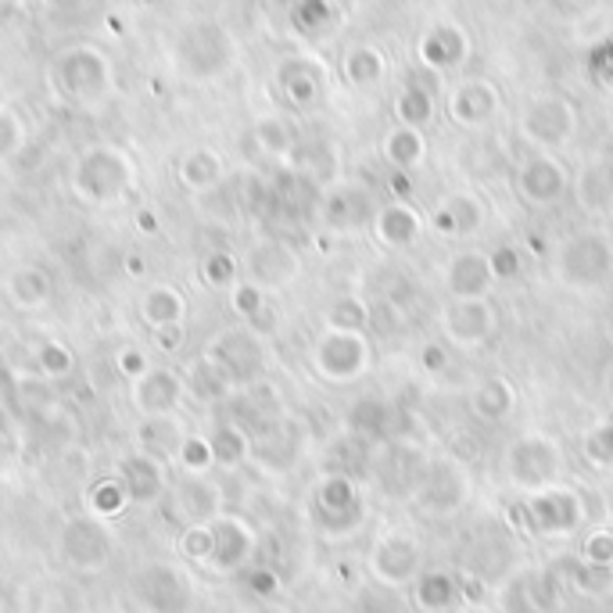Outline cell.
I'll list each match as a JSON object with an SVG mask.
<instances>
[{
	"label": "cell",
	"mask_w": 613,
	"mask_h": 613,
	"mask_svg": "<svg viewBox=\"0 0 613 613\" xmlns=\"http://www.w3.org/2000/svg\"><path fill=\"white\" fill-rule=\"evenodd\" d=\"M567 474V456L563 445L546 431H524L521 438L506 445V477L516 491L532 495L541 488L560 485Z\"/></svg>",
	"instance_id": "cell-1"
},
{
	"label": "cell",
	"mask_w": 613,
	"mask_h": 613,
	"mask_svg": "<svg viewBox=\"0 0 613 613\" xmlns=\"http://www.w3.org/2000/svg\"><path fill=\"white\" fill-rule=\"evenodd\" d=\"M613 277V241L599 230H582L560 244L557 280L571 291H599Z\"/></svg>",
	"instance_id": "cell-2"
},
{
	"label": "cell",
	"mask_w": 613,
	"mask_h": 613,
	"mask_svg": "<svg viewBox=\"0 0 613 613\" xmlns=\"http://www.w3.org/2000/svg\"><path fill=\"white\" fill-rule=\"evenodd\" d=\"M516 510H521L527 532H535L541 538L574 535L577 527L585 524V499L574 488L563 485V481H560V485H552V488L524 495Z\"/></svg>",
	"instance_id": "cell-3"
},
{
	"label": "cell",
	"mask_w": 613,
	"mask_h": 613,
	"mask_svg": "<svg viewBox=\"0 0 613 613\" xmlns=\"http://www.w3.org/2000/svg\"><path fill=\"white\" fill-rule=\"evenodd\" d=\"M423 571V541L406 527H387L370 546V574L387 588H412Z\"/></svg>",
	"instance_id": "cell-4"
},
{
	"label": "cell",
	"mask_w": 613,
	"mask_h": 613,
	"mask_svg": "<svg viewBox=\"0 0 613 613\" xmlns=\"http://www.w3.org/2000/svg\"><path fill=\"white\" fill-rule=\"evenodd\" d=\"M470 491H474V485H470L467 467L452 456H438V459H431L427 470H423V481L417 485V491H412V499H417L423 513L449 516V513L463 510Z\"/></svg>",
	"instance_id": "cell-5"
},
{
	"label": "cell",
	"mask_w": 613,
	"mask_h": 613,
	"mask_svg": "<svg viewBox=\"0 0 613 613\" xmlns=\"http://www.w3.org/2000/svg\"><path fill=\"white\" fill-rule=\"evenodd\" d=\"M577 133V108L563 93H541L521 115V137L538 151H557Z\"/></svg>",
	"instance_id": "cell-6"
},
{
	"label": "cell",
	"mask_w": 613,
	"mask_h": 613,
	"mask_svg": "<svg viewBox=\"0 0 613 613\" xmlns=\"http://www.w3.org/2000/svg\"><path fill=\"white\" fill-rule=\"evenodd\" d=\"M370 362H373V348L362 330L330 327L320 337V345H316V370L334 384H352L359 376H367Z\"/></svg>",
	"instance_id": "cell-7"
},
{
	"label": "cell",
	"mask_w": 613,
	"mask_h": 613,
	"mask_svg": "<svg viewBox=\"0 0 613 613\" xmlns=\"http://www.w3.org/2000/svg\"><path fill=\"white\" fill-rule=\"evenodd\" d=\"M316 516H320L323 535L330 538H345L352 532H359L367 521V502L362 491L352 477L345 474H330L316 488Z\"/></svg>",
	"instance_id": "cell-8"
},
{
	"label": "cell",
	"mask_w": 613,
	"mask_h": 613,
	"mask_svg": "<svg viewBox=\"0 0 613 613\" xmlns=\"http://www.w3.org/2000/svg\"><path fill=\"white\" fill-rule=\"evenodd\" d=\"M499 330V312L488 298H452L442 312V334L459 348L488 345Z\"/></svg>",
	"instance_id": "cell-9"
},
{
	"label": "cell",
	"mask_w": 613,
	"mask_h": 613,
	"mask_svg": "<svg viewBox=\"0 0 613 613\" xmlns=\"http://www.w3.org/2000/svg\"><path fill=\"white\" fill-rule=\"evenodd\" d=\"M567 165H563L557 155H532L521 169H516V194H521L524 205L532 208H552L563 202V194H567Z\"/></svg>",
	"instance_id": "cell-10"
},
{
	"label": "cell",
	"mask_w": 613,
	"mask_h": 613,
	"mask_svg": "<svg viewBox=\"0 0 613 613\" xmlns=\"http://www.w3.org/2000/svg\"><path fill=\"white\" fill-rule=\"evenodd\" d=\"M499 613H552L557 610V585L541 567H521L499 585Z\"/></svg>",
	"instance_id": "cell-11"
},
{
	"label": "cell",
	"mask_w": 613,
	"mask_h": 613,
	"mask_svg": "<svg viewBox=\"0 0 613 613\" xmlns=\"http://www.w3.org/2000/svg\"><path fill=\"white\" fill-rule=\"evenodd\" d=\"M445 112L459 129H485L502 112V93L485 76L463 79L445 101Z\"/></svg>",
	"instance_id": "cell-12"
},
{
	"label": "cell",
	"mask_w": 613,
	"mask_h": 613,
	"mask_svg": "<svg viewBox=\"0 0 613 613\" xmlns=\"http://www.w3.org/2000/svg\"><path fill=\"white\" fill-rule=\"evenodd\" d=\"M474 51V43H470L467 29L459 26V22H434V26L423 33L420 43H417V58L420 65L427 68V73H452L459 68Z\"/></svg>",
	"instance_id": "cell-13"
},
{
	"label": "cell",
	"mask_w": 613,
	"mask_h": 613,
	"mask_svg": "<svg viewBox=\"0 0 613 613\" xmlns=\"http://www.w3.org/2000/svg\"><path fill=\"white\" fill-rule=\"evenodd\" d=\"M373 238L381 247H392V252H406L420 238H423V216L417 205L409 202H387L373 212L370 219Z\"/></svg>",
	"instance_id": "cell-14"
},
{
	"label": "cell",
	"mask_w": 613,
	"mask_h": 613,
	"mask_svg": "<svg viewBox=\"0 0 613 613\" xmlns=\"http://www.w3.org/2000/svg\"><path fill=\"white\" fill-rule=\"evenodd\" d=\"M491 284L495 273L485 252H459L445 266V291H449V298H488Z\"/></svg>",
	"instance_id": "cell-15"
},
{
	"label": "cell",
	"mask_w": 613,
	"mask_h": 613,
	"mask_svg": "<svg viewBox=\"0 0 613 613\" xmlns=\"http://www.w3.org/2000/svg\"><path fill=\"white\" fill-rule=\"evenodd\" d=\"M427 463H431V456L423 452L420 445H409V442L387 445L381 452V485H387L398 495H412L423 481Z\"/></svg>",
	"instance_id": "cell-16"
},
{
	"label": "cell",
	"mask_w": 613,
	"mask_h": 613,
	"mask_svg": "<svg viewBox=\"0 0 613 613\" xmlns=\"http://www.w3.org/2000/svg\"><path fill=\"white\" fill-rule=\"evenodd\" d=\"M381 155L392 169L412 173V169H420L423 158H427V137H423V129H417V126L395 123L381 140Z\"/></svg>",
	"instance_id": "cell-17"
},
{
	"label": "cell",
	"mask_w": 613,
	"mask_h": 613,
	"mask_svg": "<svg viewBox=\"0 0 613 613\" xmlns=\"http://www.w3.org/2000/svg\"><path fill=\"white\" fill-rule=\"evenodd\" d=\"M212 535H216V546H212V563H216V571H238L241 563L252 557L255 535L244 521L227 516V521H219V527Z\"/></svg>",
	"instance_id": "cell-18"
},
{
	"label": "cell",
	"mask_w": 613,
	"mask_h": 613,
	"mask_svg": "<svg viewBox=\"0 0 613 613\" xmlns=\"http://www.w3.org/2000/svg\"><path fill=\"white\" fill-rule=\"evenodd\" d=\"M427 73V68H423ZM427 76H412L403 90H398V98H395V119L403 123V126H417L423 129L431 119H434V112H438V87L434 82H423Z\"/></svg>",
	"instance_id": "cell-19"
},
{
	"label": "cell",
	"mask_w": 613,
	"mask_h": 613,
	"mask_svg": "<svg viewBox=\"0 0 613 613\" xmlns=\"http://www.w3.org/2000/svg\"><path fill=\"white\" fill-rule=\"evenodd\" d=\"M516 409V387L506 376H488L470 392V412L481 423H499Z\"/></svg>",
	"instance_id": "cell-20"
},
{
	"label": "cell",
	"mask_w": 613,
	"mask_h": 613,
	"mask_svg": "<svg viewBox=\"0 0 613 613\" xmlns=\"http://www.w3.org/2000/svg\"><path fill=\"white\" fill-rule=\"evenodd\" d=\"M459 582L449 571H420V577L412 582V603L423 613H449L459 603Z\"/></svg>",
	"instance_id": "cell-21"
},
{
	"label": "cell",
	"mask_w": 613,
	"mask_h": 613,
	"mask_svg": "<svg viewBox=\"0 0 613 613\" xmlns=\"http://www.w3.org/2000/svg\"><path fill=\"white\" fill-rule=\"evenodd\" d=\"M341 73L345 82L356 90H370L387 76V54L373 43H356L345 51V62H341Z\"/></svg>",
	"instance_id": "cell-22"
},
{
	"label": "cell",
	"mask_w": 613,
	"mask_h": 613,
	"mask_svg": "<svg viewBox=\"0 0 613 613\" xmlns=\"http://www.w3.org/2000/svg\"><path fill=\"white\" fill-rule=\"evenodd\" d=\"M442 205L449 208V216L456 222V238H470V233H481V227H485V219H488L485 202H481L474 191H452V194H445Z\"/></svg>",
	"instance_id": "cell-23"
},
{
	"label": "cell",
	"mask_w": 613,
	"mask_h": 613,
	"mask_svg": "<svg viewBox=\"0 0 613 613\" xmlns=\"http://www.w3.org/2000/svg\"><path fill=\"white\" fill-rule=\"evenodd\" d=\"M348 423H352V431L362 434V438L381 442L384 427H387V406L376 403V398H367V403H359L356 409L348 412Z\"/></svg>",
	"instance_id": "cell-24"
},
{
	"label": "cell",
	"mask_w": 613,
	"mask_h": 613,
	"mask_svg": "<svg viewBox=\"0 0 613 613\" xmlns=\"http://www.w3.org/2000/svg\"><path fill=\"white\" fill-rule=\"evenodd\" d=\"M582 456L599 470L613 467V420L596 423V427L585 434V438H582Z\"/></svg>",
	"instance_id": "cell-25"
},
{
	"label": "cell",
	"mask_w": 613,
	"mask_h": 613,
	"mask_svg": "<svg viewBox=\"0 0 613 613\" xmlns=\"http://www.w3.org/2000/svg\"><path fill=\"white\" fill-rule=\"evenodd\" d=\"M577 560L592 567H613V527H592L577 546Z\"/></svg>",
	"instance_id": "cell-26"
},
{
	"label": "cell",
	"mask_w": 613,
	"mask_h": 613,
	"mask_svg": "<svg viewBox=\"0 0 613 613\" xmlns=\"http://www.w3.org/2000/svg\"><path fill=\"white\" fill-rule=\"evenodd\" d=\"M330 327L334 330H370V305L359 298H341L334 309H330Z\"/></svg>",
	"instance_id": "cell-27"
},
{
	"label": "cell",
	"mask_w": 613,
	"mask_h": 613,
	"mask_svg": "<svg viewBox=\"0 0 613 613\" xmlns=\"http://www.w3.org/2000/svg\"><path fill=\"white\" fill-rule=\"evenodd\" d=\"M571 582L577 592L585 596H606L613 588V567H592V563L577 560V567L571 571Z\"/></svg>",
	"instance_id": "cell-28"
},
{
	"label": "cell",
	"mask_w": 613,
	"mask_h": 613,
	"mask_svg": "<svg viewBox=\"0 0 613 613\" xmlns=\"http://www.w3.org/2000/svg\"><path fill=\"white\" fill-rule=\"evenodd\" d=\"M359 219H367V205H362L359 191H341L330 197V222L334 227H359Z\"/></svg>",
	"instance_id": "cell-29"
},
{
	"label": "cell",
	"mask_w": 613,
	"mask_h": 613,
	"mask_svg": "<svg viewBox=\"0 0 613 613\" xmlns=\"http://www.w3.org/2000/svg\"><path fill=\"white\" fill-rule=\"evenodd\" d=\"M488 258H491V273L499 284L502 280H516L524 273V255H521V247H513V244L499 247V252H491Z\"/></svg>",
	"instance_id": "cell-30"
},
{
	"label": "cell",
	"mask_w": 613,
	"mask_h": 613,
	"mask_svg": "<svg viewBox=\"0 0 613 613\" xmlns=\"http://www.w3.org/2000/svg\"><path fill=\"white\" fill-rule=\"evenodd\" d=\"M599 4H603V0H546V8L563 22H582L588 15H596Z\"/></svg>",
	"instance_id": "cell-31"
},
{
	"label": "cell",
	"mask_w": 613,
	"mask_h": 613,
	"mask_svg": "<svg viewBox=\"0 0 613 613\" xmlns=\"http://www.w3.org/2000/svg\"><path fill=\"white\" fill-rule=\"evenodd\" d=\"M370 330H376V334L392 337L403 330V316H398V309L392 302H373L370 305Z\"/></svg>",
	"instance_id": "cell-32"
},
{
	"label": "cell",
	"mask_w": 613,
	"mask_h": 613,
	"mask_svg": "<svg viewBox=\"0 0 613 613\" xmlns=\"http://www.w3.org/2000/svg\"><path fill=\"white\" fill-rule=\"evenodd\" d=\"M417 362L423 367V373L438 376L449 370V352H445L442 341H423V345L417 348Z\"/></svg>",
	"instance_id": "cell-33"
},
{
	"label": "cell",
	"mask_w": 613,
	"mask_h": 613,
	"mask_svg": "<svg viewBox=\"0 0 613 613\" xmlns=\"http://www.w3.org/2000/svg\"><path fill=\"white\" fill-rule=\"evenodd\" d=\"M212 546H216V535L205 532V527L202 532L194 527V532L187 535V552H191V557H212Z\"/></svg>",
	"instance_id": "cell-34"
},
{
	"label": "cell",
	"mask_w": 613,
	"mask_h": 613,
	"mask_svg": "<svg viewBox=\"0 0 613 613\" xmlns=\"http://www.w3.org/2000/svg\"><path fill=\"white\" fill-rule=\"evenodd\" d=\"M431 222H434V230H438L442 238H456V222H452L449 208H445L442 202H438V208L431 212Z\"/></svg>",
	"instance_id": "cell-35"
},
{
	"label": "cell",
	"mask_w": 613,
	"mask_h": 613,
	"mask_svg": "<svg viewBox=\"0 0 613 613\" xmlns=\"http://www.w3.org/2000/svg\"><path fill=\"white\" fill-rule=\"evenodd\" d=\"M252 585L258 588V592H273V588H277V577L266 574V571H258V574H252Z\"/></svg>",
	"instance_id": "cell-36"
},
{
	"label": "cell",
	"mask_w": 613,
	"mask_h": 613,
	"mask_svg": "<svg viewBox=\"0 0 613 613\" xmlns=\"http://www.w3.org/2000/svg\"><path fill=\"white\" fill-rule=\"evenodd\" d=\"M456 613H495L491 606H481V603H467L463 610H456Z\"/></svg>",
	"instance_id": "cell-37"
},
{
	"label": "cell",
	"mask_w": 613,
	"mask_h": 613,
	"mask_svg": "<svg viewBox=\"0 0 613 613\" xmlns=\"http://www.w3.org/2000/svg\"><path fill=\"white\" fill-rule=\"evenodd\" d=\"M255 613H288V610H280V606H263V610H255Z\"/></svg>",
	"instance_id": "cell-38"
}]
</instances>
